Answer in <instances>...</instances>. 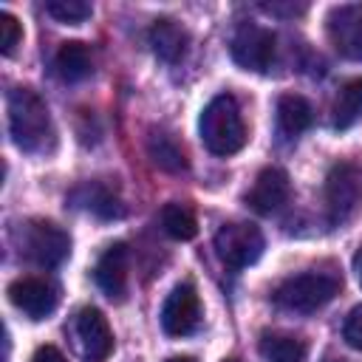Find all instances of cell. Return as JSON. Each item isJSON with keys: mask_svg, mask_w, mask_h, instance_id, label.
I'll return each mask as SVG.
<instances>
[{"mask_svg": "<svg viewBox=\"0 0 362 362\" xmlns=\"http://www.w3.org/2000/svg\"><path fill=\"white\" fill-rule=\"evenodd\" d=\"M8 133L23 153L54 150L57 130H54L48 105L31 88H14L8 93Z\"/></svg>", "mask_w": 362, "mask_h": 362, "instance_id": "1", "label": "cell"}, {"mask_svg": "<svg viewBox=\"0 0 362 362\" xmlns=\"http://www.w3.org/2000/svg\"><path fill=\"white\" fill-rule=\"evenodd\" d=\"M198 133L204 147L212 156H232L243 150L246 144V124L238 107V99L232 93H218L209 99V105L201 110Z\"/></svg>", "mask_w": 362, "mask_h": 362, "instance_id": "2", "label": "cell"}, {"mask_svg": "<svg viewBox=\"0 0 362 362\" xmlns=\"http://www.w3.org/2000/svg\"><path fill=\"white\" fill-rule=\"evenodd\" d=\"M342 288V277L337 272H322V269H308L303 274L286 277L274 291L272 300L274 305L294 311V314H311L331 303Z\"/></svg>", "mask_w": 362, "mask_h": 362, "instance_id": "3", "label": "cell"}, {"mask_svg": "<svg viewBox=\"0 0 362 362\" xmlns=\"http://www.w3.org/2000/svg\"><path fill=\"white\" fill-rule=\"evenodd\" d=\"M263 246H266L263 232L249 221L223 223L215 235V252H218L221 263L235 269V272L252 266L263 255Z\"/></svg>", "mask_w": 362, "mask_h": 362, "instance_id": "4", "label": "cell"}, {"mask_svg": "<svg viewBox=\"0 0 362 362\" xmlns=\"http://www.w3.org/2000/svg\"><path fill=\"white\" fill-rule=\"evenodd\" d=\"M23 252L42 269H57L71 255V238L51 221H31L23 226Z\"/></svg>", "mask_w": 362, "mask_h": 362, "instance_id": "5", "label": "cell"}, {"mask_svg": "<svg viewBox=\"0 0 362 362\" xmlns=\"http://www.w3.org/2000/svg\"><path fill=\"white\" fill-rule=\"evenodd\" d=\"M325 204L331 223L348 221L362 206V170L356 164H337L325 178Z\"/></svg>", "mask_w": 362, "mask_h": 362, "instance_id": "6", "label": "cell"}, {"mask_svg": "<svg viewBox=\"0 0 362 362\" xmlns=\"http://www.w3.org/2000/svg\"><path fill=\"white\" fill-rule=\"evenodd\" d=\"M274 34L272 28H263L257 23H240L232 34V42H229V51H232V59L246 68V71H255V74H263L272 68V59H274Z\"/></svg>", "mask_w": 362, "mask_h": 362, "instance_id": "7", "label": "cell"}, {"mask_svg": "<svg viewBox=\"0 0 362 362\" xmlns=\"http://www.w3.org/2000/svg\"><path fill=\"white\" fill-rule=\"evenodd\" d=\"M325 31L339 57L362 62V3L334 6L328 11Z\"/></svg>", "mask_w": 362, "mask_h": 362, "instance_id": "8", "label": "cell"}, {"mask_svg": "<svg viewBox=\"0 0 362 362\" xmlns=\"http://www.w3.org/2000/svg\"><path fill=\"white\" fill-rule=\"evenodd\" d=\"M8 300L28 320H45L59 303V288L45 277H17L8 286Z\"/></svg>", "mask_w": 362, "mask_h": 362, "instance_id": "9", "label": "cell"}, {"mask_svg": "<svg viewBox=\"0 0 362 362\" xmlns=\"http://www.w3.org/2000/svg\"><path fill=\"white\" fill-rule=\"evenodd\" d=\"M198 320H201V303H198V294H195V286L192 283H178L164 305H161V328L164 334L170 337H187L198 328Z\"/></svg>", "mask_w": 362, "mask_h": 362, "instance_id": "10", "label": "cell"}, {"mask_svg": "<svg viewBox=\"0 0 362 362\" xmlns=\"http://www.w3.org/2000/svg\"><path fill=\"white\" fill-rule=\"evenodd\" d=\"M76 337H79V345L88 362H105L113 354V331L107 325V317L93 305H85L79 311Z\"/></svg>", "mask_w": 362, "mask_h": 362, "instance_id": "11", "label": "cell"}, {"mask_svg": "<svg viewBox=\"0 0 362 362\" xmlns=\"http://www.w3.org/2000/svg\"><path fill=\"white\" fill-rule=\"evenodd\" d=\"M288 192H291V184H288L286 170L266 167V170L257 173L252 189L246 192V204L260 215H272L288 201Z\"/></svg>", "mask_w": 362, "mask_h": 362, "instance_id": "12", "label": "cell"}, {"mask_svg": "<svg viewBox=\"0 0 362 362\" xmlns=\"http://www.w3.org/2000/svg\"><path fill=\"white\" fill-rule=\"evenodd\" d=\"M127 255L130 252L124 243H113L93 266V280L110 300H122L127 291Z\"/></svg>", "mask_w": 362, "mask_h": 362, "instance_id": "13", "label": "cell"}, {"mask_svg": "<svg viewBox=\"0 0 362 362\" xmlns=\"http://www.w3.org/2000/svg\"><path fill=\"white\" fill-rule=\"evenodd\" d=\"M147 42L150 48L156 51L158 59L164 62H178L184 54H187V42H189V34L170 17H161L150 25L147 31Z\"/></svg>", "mask_w": 362, "mask_h": 362, "instance_id": "14", "label": "cell"}, {"mask_svg": "<svg viewBox=\"0 0 362 362\" xmlns=\"http://www.w3.org/2000/svg\"><path fill=\"white\" fill-rule=\"evenodd\" d=\"M54 71L62 82H82L90 76L93 71V57H90V48L85 42H62L57 57H54Z\"/></svg>", "mask_w": 362, "mask_h": 362, "instance_id": "15", "label": "cell"}, {"mask_svg": "<svg viewBox=\"0 0 362 362\" xmlns=\"http://www.w3.org/2000/svg\"><path fill=\"white\" fill-rule=\"evenodd\" d=\"M314 124V107L297 93H283L277 99V127L286 136H300Z\"/></svg>", "mask_w": 362, "mask_h": 362, "instance_id": "16", "label": "cell"}, {"mask_svg": "<svg viewBox=\"0 0 362 362\" xmlns=\"http://www.w3.org/2000/svg\"><path fill=\"white\" fill-rule=\"evenodd\" d=\"M305 339L286 331H266L260 337V356L266 362H305Z\"/></svg>", "mask_w": 362, "mask_h": 362, "instance_id": "17", "label": "cell"}, {"mask_svg": "<svg viewBox=\"0 0 362 362\" xmlns=\"http://www.w3.org/2000/svg\"><path fill=\"white\" fill-rule=\"evenodd\" d=\"M147 156L164 173H184L187 170V156H184L181 144L170 133L153 130L150 139H147Z\"/></svg>", "mask_w": 362, "mask_h": 362, "instance_id": "18", "label": "cell"}, {"mask_svg": "<svg viewBox=\"0 0 362 362\" xmlns=\"http://www.w3.org/2000/svg\"><path fill=\"white\" fill-rule=\"evenodd\" d=\"M331 113H334L331 124L337 130H348L362 119V76H354L339 88Z\"/></svg>", "mask_w": 362, "mask_h": 362, "instance_id": "19", "label": "cell"}, {"mask_svg": "<svg viewBox=\"0 0 362 362\" xmlns=\"http://www.w3.org/2000/svg\"><path fill=\"white\" fill-rule=\"evenodd\" d=\"M161 226H164V232L173 240H192L198 235L195 212L187 204H178V201L164 204V209H161Z\"/></svg>", "mask_w": 362, "mask_h": 362, "instance_id": "20", "label": "cell"}, {"mask_svg": "<svg viewBox=\"0 0 362 362\" xmlns=\"http://www.w3.org/2000/svg\"><path fill=\"white\" fill-rule=\"evenodd\" d=\"M90 11L93 8L85 0H48L45 3V14L48 17H54L57 23H71V25L85 23L90 17Z\"/></svg>", "mask_w": 362, "mask_h": 362, "instance_id": "21", "label": "cell"}, {"mask_svg": "<svg viewBox=\"0 0 362 362\" xmlns=\"http://www.w3.org/2000/svg\"><path fill=\"white\" fill-rule=\"evenodd\" d=\"M88 189V209L90 212H96L99 218H116V215H122V209H119V198L110 192V189H105V187H99V184H93V187H85Z\"/></svg>", "mask_w": 362, "mask_h": 362, "instance_id": "22", "label": "cell"}, {"mask_svg": "<svg viewBox=\"0 0 362 362\" xmlns=\"http://www.w3.org/2000/svg\"><path fill=\"white\" fill-rule=\"evenodd\" d=\"M20 40H23V28H20L17 17L8 14V11H0V51L6 57L14 54V48L20 45Z\"/></svg>", "mask_w": 362, "mask_h": 362, "instance_id": "23", "label": "cell"}, {"mask_svg": "<svg viewBox=\"0 0 362 362\" xmlns=\"http://www.w3.org/2000/svg\"><path fill=\"white\" fill-rule=\"evenodd\" d=\"M342 339L351 345V348H356V351H362V305H356L348 317H345V325H342Z\"/></svg>", "mask_w": 362, "mask_h": 362, "instance_id": "24", "label": "cell"}, {"mask_svg": "<svg viewBox=\"0 0 362 362\" xmlns=\"http://www.w3.org/2000/svg\"><path fill=\"white\" fill-rule=\"evenodd\" d=\"M31 362H65V356H62V351L54 348V345H40V348L34 351V359H31Z\"/></svg>", "mask_w": 362, "mask_h": 362, "instance_id": "25", "label": "cell"}, {"mask_svg": "<svg viewBox=\"0 0 362 362\" xmlns=\"http://www.w3.org/2000/svg\"><path fill=\"white\" fill-rule=\"evenodd\" d=\"M354 272H356V280H359V286H362V246H359V252L354 255Z\"/></svg>", "mask_w": 362, "mask_h": 362, "instance_id": "26", "label": "cell"}, {"mask_svg": "<svg viewBox=\"0 0 362 362\" xmlns=\"http://www.w3.org/2000/svg\"><path fill=\"white\" fill-rule=\"evenodd\" d=\"M167 362H195V359L192 356H170Z\"/></svg>", "mask_w": 362, "mask_h": 362, "instance_id": "27", "label": "cell"}, {"mask_svg": "<svg viewBox=\"0 0 362 362\" xmlns=\"http://www.w3.org/2000/svg\"><path fill=\"white\" fill-rule=\"evenodd\" d=\"M223 362H240V359H223Z\"/></svg>", "mask_w": 362, "mask_h": 362, "instance_id": "28", "label": "cell"}, {"mask_svg": "<svg viewBox=\"0 0 362 362\" xmlns=\"http://www.w3.org/2000/svg\"><path fill=\"white\" fill-rule=\"evenodd\" d=\"M334 362H337V359H334ZM339 362H342V359H339Z\"/></svg>", "mask_w": 362, "mask_h": 362, "instance_id": "29", "label": "cell"}]
</instances>
